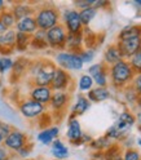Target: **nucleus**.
Wrapping results in <instances>:
<instances>
[{
    "mask_svg": "<svg viewBox=\"0 0 141 160\" xmlns=\"http://www.w3.org/2000/svg\"><path fill=\"white\" fill-rule=\"evenodd\" d=\"M56 68L57 66L49 59H39L35 62H30L27 71L31 76L34 87H49Z\"/></svg>",
    "mask_w": 141,
    "mask_h": 160,
    "instance_id": "nucleus-1",
    "label": "nucleus"
},
{
    "mask_svg": "<svg viewBox=\"0 0 141 160\" xmlns=\"http://www.w3.org/2000/svg\"><path fill=\"white\" fill-rule=\"evenodd\" d=\"M35 21L38 30H43V31H48L49 28L55 27L58 25L60 21V13L56 9L55 5L52 4H44L40 9L35 12Z\"/></svg>",
    "mask_w": 141,
    "mask_h": 160,
    "instance_id": "nucleus-2",
    "label": "nucleus"
},
{
    "mask_svg": "<svg viewBox=\"0 0 141 160\" xmlns=\"http://www.w3.org/2000/svg\"><path fill=\"white\" fill-rule=\"evenodd\" d=\"M132 68L131 66L123 61V59H120L119 62L114 63L112 66V70H110V75H112V80H113V84L114 85H123L126 84L128 80L132 78Z\"/></svg>",
    "mask_w": 141,
    "mask_h": 160,
    "instance_id": "nucleus-3",
    "label": "nucleus"
},
{
    "mask_svg": "<svg viewBox=\"0 0 141 160\" xmlns=\"http://www.w3.org/2000/svg\"><path fill=\"white\" fill-rule=\"evenodd\" d=\"M66 38H67V31L64 25L58 23L55 27L49 28L47 31V43L48 47L53 49H64L66 45Z\"/></svg>",
    "mask_w": 141,
    "mask_h": 160,
    "instance_id": "nucleus-4",
    "label": "nucleus"
},
{
    "mask_svg": "<svg viewBox=\"0 0 141 160\" xmlns=\"http://www.w3.org/2000/svg\"><path fill=\"white\" fill-rule=\"evenodd\" d=\"M56 62L58 63L60 68L66 70H80L83 67V62L80 59L79 54L70 53V52H61L56 54Z\"/></svg>",
    "mask_w": 141,
    "mask_h": 160,
    "instance_id": "nucleus-5",
    "label": "nucleus"
},
{
    "mask_svg": "<svg viewBox=\"0 0 141 160\" xmlns=\"http://www.w3.org/2000/svg\"><path fill=\"white\" fill-rule=\"evenodd\" d=\"M3 143H4V147L8 148L11 152L12 151L18 152L26 143H29V137L25 133L17 131V129H13V131L8 134V137L3 141Z\"/></svg>",
    "mask_w": 141,
    "mask_h": 160,
    "instance_id": "nucleus-6",
    "label": "nucleus"
},
{
    "mask_svg": "<svg viewBox=\"0 0 141 160\" xmlns=\"http://www.w3.org/2000/svg\"><path fill=\"white\" fill-rule=\"evenodd\" d=\"M64 22H65V28L67 34H79L82 32L83 25L80 22L79 18V12L74 11V9H69V11L64 12Z\"/></svg>",
    "mask_w": 141,
    "mask_h": 160,
    "instance_id": "nucleus-7",
    "label": "nucleus"
},
{
    "mask_svg": "<svg viewBox=\"0 0 141 160\" xmlns=\"http://www.w3.org/2000/svg\"><path fill=\"white\" fill-rule=\"evenodd\" d=\"M70 83H71V76L67 74V71H65L64 68L57 67L49 88L56 92H65Z\"/></svg>",
    "mask_w": 141,
    "mask_h": 160,
    "instance_id": "nucleus-8",
    "label": "nucleus"
},
{
    "mask_svg": "<svg viewBox=\"0 0 141 160\" xmlns=\"http://www.w3.org/2000/svg\"><path fill=\"white\" fill-rule=\"evenodd\" d=\"M117 47L119 49V53L122 56V58H129L141 48V36L126 39V40H119Z\"/></svg>",
    "mask_w": 141,
    "mask_h": 160,
    "instance_id": "nucleus-9",
    "label": "nucleus"
},
{
    "mask_svg": "<svg viewBox=\"0 0 141 160\" xmlns=\"http://www.w3.org/2000/svg\"><path fill=\"white\" fill-rule=\"evenodd\" d=\"M45 110V106L39 103V102H35L33 99H26L24 101L21 105H19V111L21 114L27 118V119H35V118H39L44 112Z\"/></svg>",
    "mask_w": 141,
    "mask_h": 160,
    "instance_id": "nucleus-10",
    "label": "nucleus"
},
{
    "mask_svg": "<svg viewBox=\"0 0 141 160\" xmlns=\"http://www.w3.org/2000/svg\"><path fill=\"white\" fill-rule=\"evenodd\" d=\"M16 49V31L7 30L5 32L0 35V53L2 54H11Z\"/></svg>",
    "mask_w": 141,
    "mask_h": 160,
    "instance_id": "nucleus-11",
    "label": "nucleus"
},
{
    "mask_svg": "<svg viewBox=\"0 0 141 160\" xmlns=\"http://www.w3.org/2000/svg\"><path fill=\"white\" fill-rule=\"evenodd\" d=\"M52 94H53V91L49 87H34L30 91V99L42 105H45V103H49Z\"/></svg>",
    "mask_w": 141,
    "mask_h": 160,
    "instance_id": "nucleus-12",
    "label": "nucleus"
},
{
    "mask_svg": "<svg viewBox=\"0 0 141 160\" xmlns=\"http://www.w3.org/2000/svg\"><path fill=\"white\" fill-rule=\"evenodd\" d=\"M69 99H70L69 93H66V92H55L51 97V101H49V103H51V108L53 110V111H57V112L64 111V110L66 108Z\"/></svg>",
    "mask_w": 141,
    "mask_h": 160,
    "instance_id": "nucleus-13",
    "label": "nucleus"
},
{
    "mask_svg": "<svg viewBox=\"0 0 141 160\" xmlns=\"http://www.w3.org/2000/svg\"><path fill=\"white\" fill-rule=\"evenodd\" d=\"M16 28H17L18 32L33 35L38 30V26H36L35 18L31 16V17H26V18H22V19H19V21H17L16 22Z\"/></svg>",
    "mask_w": 141,
    "mask_h": 160,
    "instance_id": "nucleus-14",
    "label": "nucleus"
},
{
    "mask_svg": "<svg viewBox=\"0 0 141 160\" xmlns=\"http://www.w3.org/2000/svg\"><path fill=\"white\" fill-rule=\"evenodd\" d=\"M82 129H80V124L78 119H70L69 120V128H67V138L73 145H76L78 141L82 137Z\"/></svg>",
    "mask_w": 141,
    "mask_h": 160,
    "instance_id": "nucleus-15",
    "label": "nucleus"
},
{
    "mask_svg": "<svg viewBox=\"0 0 141 160\" xmlns=\"http://www.w3.org/2000/svg\"><path fill=\"white\" fill-rule=\"evenodd\" d=\"M12 14L14 16L16 21H19L22 18H26V17H31V14L35 13V9L33 7H30L27 4H16L13 8H12Z\"/></svg>",
    "mask_w": 141,
    "mask_h": 160,
    "instance_id": "nucleus-16",
    "label": "nucleus"
},
{
    "mask_svg": "<svg viewBox=\"0 0 141 160\" xmlns=\"http://www.w3.org/2000/svg\"><path fill=\"white\" fill-rule=\"evenodd\" d=\"M60 129L57 127H51V128H45L42 132L38 134V139L43 145H49L55 141V138L58 136Z\"/></svg>",
    "mask_w": 141,
    "mask_h": 160,
    "instance_id": "nucleus-17",
    "label": "nucleus"
},
{
    "mask_svg": "<svg viewBox=\"0 0 141 160\" xmlns=\"http://www.w3.org/2000/svg\"><path fill=\"white\" fill-rule=\"evenodd\" d=\"M91 103L88 101V98L83 97V96H79L75 105L73 106V112H71V116H70V119H75V116H80L83 115L87 110L89 108Z\"/></svg>",
    "mask_w": 141,
    "mask_h": 160,
    "instance_id": "nucleus-18",
    "label": "nucleus"
},
{
    "mask_svg": "<svg viewBox=\"0 0 141 160\" xmlns=\"http://www.w3.org/2000/svg\"><path fill=\"white\" fill-rule=\"evenodd\" d=\"M31 45L35 49H45L48 47L47 43V31L43 30H36L33 34V39H31Z\"/></svg>",
    "mask_w": 141,
    "mask_h": 160,
    "instance_id": "nucleus-19",
    "label": "nucleus"
},
{
    "mask_svg": "<svg viewBox=\"0 0 141 160\" xmlns=\"http://www.w3.org/2000/svg\"><path fill=\"white\" fill-rule=\"evenodd\" d=\"M109 97H110V92L105 87H97L95 89H91L88 93V98L93 102H102Z\"/></svg>",
    "mask_w": 141,
    "mask_h": 160,
    "instance_id": "nucleus-20",
    "label": "nucleus"
},
{
    "mask_svg": "<svg viewBox=\"0 0 141 160\" xmlns=\"http://www.w3.org/2000/svg\"><path fill=\"white\" fill-rule=\"evenodd\" d=\"M52 154L56 158V160H64L69 156V150L60 139H55L52 142Z\"/></svg>",
    "mask_w": 141,
    "mask_h": 160,
    "instance_id": "nucleus-21",
    "label": "nucleus"
},
{
    "mask_svg": "<svg viewBox=\"0 0 141 160\" xmlns=\"http://www.w3.org/2000/svg\"><path fill=\"white\" fill-rule=\"evenodd\" d=\"M135 123V118L131 112H122L119 115V120L118 123L114 125L119 132H124L127 128H129L131 125H133Z\"/></svg>",
    "mask_w": 141,
    "mask_h": 160,
    "instance_id": "nucleus-22",
    "label": "nucleus"
},
{
    "mask_svg": "<svg viewBox=\"0 0 141 160\" xmlns=\"http://www.w3.org/2000/svg\"><path fill=\"white\" fill-rule=\"evenodd\" d=\"M33 35L24 34V32H16V49L19 52L26 51V48L31 44Z\"/></svg>",
    "mask_w": 141,
    "mask_h": 160,
    "instance_id": "nucleus-23",
    "label": "nucleus"
},
{
    "mask_svg": "<svg viewBox=\"0 0 141 160\" xmlns=\"http://www.w3.org/2000/svg\"><path fill=\"white\" fill-rule=\"evenodd\" d=\"M120 59H122V56H120V53H119L118 47L117 45H110L105 52V61L107 63L114 65V63L119 62Z\"/></svg>",
    "mask_w": 141,
    "mask_h": 160,
    "instance_id": "nucleus-24",
    "label": "nucleus"
},
{
    "mask_svg": "<svg viewBox=\"0 0 141 160\" xmlns=\"http://www.w3.org/2000/svg\"><path fill=\"white\" fill-rule=\"evenodd\" d=\"M97 14V9L95 7H91L87 9H83V11L79 12V18H80V22H82L83 26H88L89 22L96 17Z\"/></svg>",
    "mask_w": 141,
    "mask_h": 160,
    "instance_id": "nucleus-25",
    "label": "nucleus"
},
{
    "mask_svg": "<svg viewBox=\"0 0 141 160\" xmlns=\"http://www.w3.org/2000/svg\"><path fill=\"white\" fill-rule=\"evenodd\" d=\"M140 36H141V26H129L119 34V40L140 38Z\"/></svg>",
    "mask_w": 141,
    "mask_h": 160,
    "instance_id": "nucleus-26",
    "label": "nucleus"
},
{
    "mask_svg": "<svg viewBox=\"0 0 141 160\" xmlns=\"http://www.w3.org/2000/svg\"><path fill=\"white\" fill-rule=\"evenodd\" d=\"M29 59L26 58H18L16 62H13V76H21L25 71H27L29 68Z\"/></svg>",
    "mask_w": 141,
    "mask_h": 160,
    "instance_id": "nucleus-27",
    "label": "nucleus"
},
{
    "mask_svg": "<svg viewBox=\"0 0 141 160\" xmlns=\"http://www.w3.org/2000/svg\"><path fill=\"white\" fill-rule=\"evenodd\" d=\"M0 21H2L3 26L7 30H12V27L16 26V22H17L11 11H2L0 12Z\"/></svg>",
    "mask_w": 141,
    "mask_h": 160,
    "instance_id": "nucleus-28",
    "label": "nucleus"
},
{
    "mask_svg": "<svg viewBox=\"0 0 141 160\" xmlns=\"http://www.w3.org/2000/svg\"><path fill=\"white\" fill-rule=\"evenodd\" d=\"M104 156H105V160H122V150H120L119 146L113 145L107 147Z\"/></svg>",
    "mask_w": 141,
    "mask_h": 160,
    "instance_id": "nucleus-29",
    "label": "nucleus"
},
{
    "mask_svg": "<svg viewBox=\"0 0 141 160\" xmlns=\"http://www.w3.org/2000/svg\"><path fill=\"white\" fill-rule=\"evenodd\" d=\"M132 71L135 72H141V48L131 57V63H129Z\"/></svg>",
    "mask_w": 141,
    "mask_h": 160,
    "instance_id": "nucleus-30",
    "label": "nucleus"
},
{
    "mask_svg": "<svg viewBox=\"0 0 141 160\" xmlns=\"http://www.w3.org/2000/svg\"><path fill=\"white\" fill-rule=\"evenodd\" d=\"M93 85V80L89 75H83L79 80V89L80 91H91Z\"/></svg>",
    "mask_w": 141,
    "mask_h": 160,
    "instance_id": "nucleus-31",
    "label": "nucleus"
},
{
    "mask_svg": "<svg viewBox=\"0 0 141 160\" xmlns=\"http://www.w3.org/2000/svg\"><path fill=\"white\" fill-rule=\"evenodd\" d=\"M91 146H92L93 148L101 150V148L110 147L112 145H110V139L106 136H104V137H100L98 139H96V141H92V142H91Z\"/></svg>",
    "mask_w": 141,
    "mask_h": 160,
    "instance_id": "nucleus-32",
    "label": "nucleus"
},
{
    "mask_svg": "<svg viewBox=\"0 0 141 160\" xmlns=\"http://www.w3.org/2000/svg\"><path fill=\"white\" fill-rule=\"evenodd\" d=\"M13 67V61L9 57H0V74H5Z\"/></svg>",
    "mask_w": 141,
    "mask_h": 160,
    "instance_id": "nucleus-33",
    "label": "nucleus"
},
{
    "mask_svg": "<svg viewBox=\"0 0 141 160\" xmlns=\"http://www.w3.org/2000/svg\"><path fill=\"white\" fill-rule=\"evenodd\" d=\"M92 80L98 85V87H105L107 83V74H106V68L102 70L101 72L96 74L95 76H92Z\"/></svg>",
    "mask_w": 141,
    "mask_h": 160,
    "instance_id": "nucleus-34",
    "label": "nucleus"
},
{
    "mask_svg": "<svg viewBox=\"0 0 141 160\" xmlns=\"http://www.w3.org/2000/svg\"><path fill=\"white\" fill-rule=\"evenodd\" d=\"M83 38H84V43H86L87 48L92 49V47L96 44V35L92 34V31H89V30H86Z\"/></svg>",
    "mask_w": 141,
    "mask_h": 160,
    "instance_id": "nucleus-35",
    "label": "nucleus"
},
{
    "mask_svg": "<svg viewBox=\"0 0 141 160\" xmlns=\"http://www.w3.org/2000/svg\"><path fill=\"white\" fill-rule=\"evenodd\" d=\"M79 57L80 59H82L83 63H87V62H91L95 57V52L92 51V49H88V51H82L79 53Z\"/></svg>",
    "mask_w": 141,
    "mask_h": 160,
    "instance_id": "nucleus-36",
    "label": "nucleus"
},
{
    "mask_svg": "<svg viewBox=\"0 0 141 160\" xmlns=\"http://www.w3.org/2000/svg\"><path fill=\"white\" fill-rule=\"evenodd\" d=\"M105 68H106V66H105L104 63H95V65H92V66H89V68H88V74H89L91 78H92V76H95L96 74L101 72L102 70H105Z\"/></svg>",
    "mask_w": 141,
    "mask_h": 160,
    "instance_id": "nucleus-37",
    "label": "nucleus"
},
{
    "mask_svg": "<svg viewBox=\"0 0 141 160\" xmlns=\"http://www.w3.org/2000/svg\"><path fill=\"white\" fill-rule=\"evenodd\" d=\"M13 131V128L9 125V124H7V123H4V122H0V134H2V137L5 139L7 137H8V134L11 133Z\"/></svg>",
    "mask_w": 141,
    "mask_h": 160,
    "instance_id": "nucleus-38",
    "label": "nucleus"
},
{
    "mask_svg": "<svg viewBox=\"0 0 141 160\" xmlns=\"http://www.w3.org/2000/svg\"><path fill=\"white\" fill-rule=\"evenodd\" d=\"M95 2L96 0H80V2H75L74 5L76 8H80L83 11V9H87V8H91L95 5Z\"/></svg>",
    "mask_w": 141,
    "mask_h": 160,
    "instance_id": "nucleus-39",
    "label": "nucleus"
},
{
    "mask_svg": "<svg viewBox=\"0 0 141 160\" xmlns=\"http://www.w3.org/2000/svg\"><path fill=\"white\" fill-rule=\"evenodd\" d=\"M12 152L4 146H0V160H11Z\"/></svg>",
    "mask_w": 141,
    "mask_h": 160,
    "instance_id": "nucleus-40",
    "label": "nucleus"
},
{
    "mask_svg": "<svg viewBox=\"0 0 141 160\" xmlns=\"http://www.w3.org/2000/svg\"><path fill=\"white\" fill-rule=\"evenodd\" d=\"M140 159V155L136 150H128L124 155V160H138Z\"/></svg>",
    "mask_w": 141,
    "mask_h": 160,
    "instance_id": "nucleus-41",
    "label": "nucleus"
},
{
    "mask_svg": "<svg viewBox=\"0 0 141 160\" xmlns=\"http://www.w3.org/2000/svg\"><path fill=\"white\" fill-rule=\"evenodd\" d=\"M120 134H122V132H119L114 125L106 132V137H107L109 139H110V138H118V137H120Z\"/></svg>",
    "mask_w": 141,
    "mask_h": 160,
    "instance_id": "nucleus-42",
    "label": "nucleus"
},
{
    "mask_svg": "<svg viewBox=\"0 0 141 160\" xmlns=\"http://www.w3.org/2000/svg\"><path fill=\"white\" fill-rule=\"evenodd\" d=\"M33 143H26L21 150H19V151H18V154L19 155H21V156H29L30 155V152H31V150H33Z\"/></svg>",
    "mask_w": 141,
    "mask_h": 160,
    "instance_id": "nucleus-43",
    "label": "nucleus"
},
{
    "mask_svg": "<svg viewBox=\"0 0 141 160\" xmlns=\"http://www.w3.org/2000/svg\"><path fill=\"white\" fill-rule=\"evenodd\" d=\"M135 88H136V92L141 94V74H138L137 78L135 79Z\"/></svg>",
    "mask_w": 141,
    "mask_h": 160,
    "instance_id": "nucleus-44",
    "label": "nucleus"
},
{
    "mask_svg": "<svg viewBox=\"0 0 141 160\" xmlns=\"http://www.w3.org/2000/svg\"><path fill=\"white\" fill-rule=\"evenodd\" d=\"M7 31V28L3 26V23H2V21H0V35H2L3 32H5Z\"/></svg>",
    "mask_w": 141,
    "mask_h": 160,
    "instance_id": "nucleus-45",
    "label": "nucleus"
},
{
    "mask_svg": "<svg viewBox=\"0 0 141 160\" xmlns=\"http://www.w3.org/2000/svg\"><path fill=\"white\" fill-rule=\"evenodd\" d=\"M137 103H138V106L141 107V94H140V96L137 97Z\"/></svg>",
    "mask_w": 141,
    "mask_h": 160,
    "instance_id": "nucleus-46",
    "label": "nucleus"
},
{
    "mask_svg": "<svg viewBox=\"0 0 141 160\" xmlns=\"http://www.w3.org/2000/svg\"><path fill=\"white\" fill-rule=\"evenodd\" d=\"M4 8V2L3 0H0V9H3Z\"/></svg>",
    "mask_w": 141,
    "mask_h": 160,
    "instance_id": "nucleus-47",
    "label": "nucleus"
},
{
    "mask_svg": "<svg viewBox=\"0 0 141 160\" xmlns=\"http://www.w3.org/2000/svg\"><path fill=\"white\" fill-rule=\"evenodd\" d=\"M3 141H4V138L2 137V134H0V145H2V143H3Z\"/></svg>",
    "mask_w": 141,
    "mask_h": 160,
    "instance_id": "nucleus-48",
    "label": "nucleus"
},
{
    "mask_svg": "<svg viewBox=\"0 0 141 160\" xmlns=\"http://www.w3.org/2000/svg\"><path fill=\"white\" fill-rule=\"evenodd\" d=\"M136 3H137L138 5H141V0H137V2H136Z\"/></svg>",
    "mask_w": 141,
    "mask_h": 160,
    "instance_id": "nucleus-49",
    "label": "nucleus"
},
{
    "mask_svg": "<svg viewBox=\"0 0 141 160\" xmlns=\"http://www.w3.org/2000/svg\"><path fill=\"white\" fill-rule=\"evenodd\" d=\"M137 142H138V145H140V146H141V138H140V139H138V141H137Z\"/></svg>",
    "mask_w": 141,
    "mask_h": 160,
    "instance_id": "nucleus-50",
    "label": "nucleus"
},
{
    "mask_svg": "<svg viewBox=\"0 0 141 160\" xmlns=\"http://www.w3.org/2000/svg\"><path fill=\"white\" fill-rule=\"evenodd\" d=\"M93 160H96V159H93Z\"/></svg>",
    "mask_w": 141,
    "mask_h": 160,
    "instance_id": "nucleus-51",
    "label": "nucleus"
}]
</instances>
